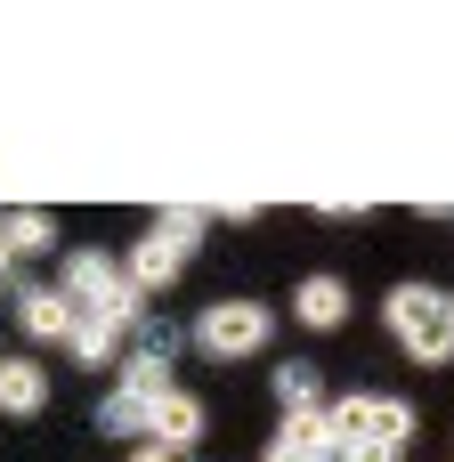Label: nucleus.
I'll use <instances>...</instances> for the list:
<instances>
[{
    "instance_id": "obj_1",
    "label": "nucleus",
    "mask_w": 454,
    "mask_h": 462,
    "mask_svg": "<svg viewBox=\"0 0 454 462\" xmlns=\"http://www.w3.org/2000/svg\"><path fill=\"white\" fill-rule=\"evenodd\" d=\"M57 292L73 300V317H97V325H122V333L146 317V292H138V284H130V268H122V260H106V252H73Z\"/></svg>"
},
{
    "instance_id": "obj_2",
    "label": "nucleus",
    "mask_w": 454,
    "mask_h": 462,
    "mask_svg": "<svg viewBox=\"0 0 454 462\" xmlns=\"http://www.w3.org/2000/svg\"><path fill=\"white\" fill-rule=\"evenodd\" d=\"M325 414H333L349 462H406V439H414V406L406 398H341Z\"/></svg>"
},
{
    "instance_id": "obj_3",
    "label": "nucleus",
    "mask_w": 454,
    "mask_h": 462,
    "mask_svg": "<svg viewBox=\"0 0 454 462\" xmlns=\"http://www.w3.org/2000/svg\"><path fill=\"white\" fill-rule=\"evenodd\" d=\"M390 341L414 365H447L454 357V292H439V284H398L390 292Z\"/></svg>"
},
{
    "instance_id": "obj_4",
    "label": "nucleus",
    "mask_w": 454,
    "mask_h": 462,
    "mask_svg": "<svg viewBox=\"0 0 454 462\" xmlns=\"http://www.w3.org/2000/svg\"><path fill=\"white\" fill-rule=\"evenodd\" d=\"M195 244H203V211H187V203H179V211H162V219L138 236V252H130V284H138L146 300H154V292H171Z\"/></svg>"
},
{
    "instance_id": "obj_5",
    "label": "nucleus",
    "mask_w": 454,
    "mask_h": 462,
    "mask_svg": "<svg viewBox=\"0 0 454 462\" xmlns=\"http://www.w3.org/2000/svg\"><path fill=\"white\" fill-rule=\"evenodd\" d=\"M268 333H276V317H268L260 300H211L203 325H195V341H203L211 357H260Z\"/></svg>"
},
{
    "instance_id": "obj_6",
    "label": "nucleus",
    "mask_w": 454,
    "mask_h": 462,
    "mask_svg": "<svg viewBox=\"0 0 454 462\" xmlns=\"http://www.w3.org/2000/svg\"><path fill=\"white\" fill-rule=\"evenodd\" d=\"M16 325H24L32 341H73V325H81V317H73V300H65L57 284H49V292H41V284H24V292H16Z\"/></svg>"
},
{
    "instance_id": "obj_7",
    "label": "nucleus",
    "mask_w": 454,
    "mask_h": 462,
    "mask_svg": "<svg viewBox=\"0 0 454 462\" xmlns=\"http://www.w3.org/2000/svg\"><path fill=\"white\" fill-rule=\"evenodd\" d=\"M41 406H49V374L32 357H0V414L8 422H32Z\"/></svg>"
},
{
    "instance_id": "obj_8",
    "label": "nucleus",
    "mask_w": 454,
    "mask_h": 462,
    "mask_svg": "<svg viewBox=\"0 0 454 462\" xmlns=\"http://www.w3.org/2000/svg\"><path fill=\"white\" fill-rule=\"evenodd\" d=\"M292 317H301L309 333H333V325L349 317V284H341V276H309V284L292 292Z\"/></svg>"
},
{
    "instance_id": "obj_9",
    "label": "nucleus",
    "mask_w": 454,
    "mask_h": 462,
    "mask_svg": "<svg viewBox=\"0 0 454 462\" xmlns=\"http://www.w3.org/2000/svg\"><path fill=\"white\" fill-rule=\"evenodd\" d=\"M203 439V398H187V390H162L154 398V447H195Z\"/></svg>"
},
{
    "instance_id": "obj_10",
    "label": "nucleus",
    "mask_w": 454,
    "mask_h": 462,
    "mask_svg": "<svg viewBox=\"0 0 454 462\" xmlns=\"http://www.w3.org/2000/svg\"><path fill=\"white\" fill-rule=\"evenodd\" d=\"M97 430H114V439H138V447H154V398H138V390H122V382H114V398L97 406Z\"/></svg>"
},
{
    "instance_id": "obj_11",
    "label": "nucleus",
    "mask_w": 454,
    "mask_h": 462,
    "mask_svg": "<svg viewBox=\"0 0 454 462\" xmlns=\"http://www.w3.org/2000/svg\"><path fill=\"white\" fill-rule=\"evenodd\" d=\"M122 357H138V365H162V374H171V357H179V325H171V317H138Z\"/></svg>"
},
{
    "instance_id": "obj_12",
    "label": "nucleus",
    "mask_w": 454,
    "mask_h": 462,
    "mask_svg": "<svg viewBox=\"0 0 454 462\" xmlns=\"http://www.w3.org/2000/svg\"><path fill=\"white\" fill-rule=\"evenodd\" d=\"M0 244H8V260L49 252V244H57V219H49V211H8V219H0Z\"/></svg>"
},
{
    "instance_id": "obj_13",
    "label": "nucleus",
    "mask_w": 454,
    "mask_h": 462,
    "mask_svg": "<svg viewBox=\"0 0 454 462\" xmlns=\"http://www.w3.org/2000/svg\"><path fill=\"white\" fill-rule=\"evenodd\" d=\"M65 349H73V357H81L89 374H97V365H122V325H97V317H81Z\"/></svg>"
},
{
    "instance_id": "obj_14",
    "label": "nucleus",
    "mask_w": 454,
    "mask_h": 462,
    "mask_svg": "<svg viewBox=\"0 0 454 462\" xmlns=\"http://www.w3.org/2000/svg\"><path fill=\"white\" fill-rule=\"evenodd\" d=\"M276 406H284V414H301V406H325V390H317V365H309V357L276 365Z\"/></svg>"
},
{
    "instance_id": "obj_15",
    "label": "nucleus",
    "mask_w": 454,
    "mask_h": 462,
    "mask_svg": "<svg viewBox=\"0 0 454 462\" xmlns=\"http://www.w3.org/2000/svg\"><path fill=\"white\" fill-rule=\"evenodd\" d=\"M130 462H179V455H171V447H138Z\"/></svg>"
},
{
    "instance_id": "obj_16",
    "label": "nucleus",
    "mask_w": 454,
    "mask_h": 462,
    "mask_svg": "<svg viewBox=\"0 0 454 462\" xmlns=\"http://www.w3.org/2000/svg\"><path fill=\"white\" fill-rule=\"evenodd\" d=\"M268 462H301V455H284V447H268Z\"/></svg>"
},
{
    "instance_id": "obj_17",
    "label": "nucleus",
    "mask_w": 454,
    "mask_h": 462,
    "mask_svg": "<svg viewBox=\"0 0 454 462\" xmlns=\"http://www.w3.org/2000/svg\"><path fill=\"white\" fill-rule=\"evenodd\" d=\"M0 276H8V244H0Z\"/></svg>"
}]
</instances>
